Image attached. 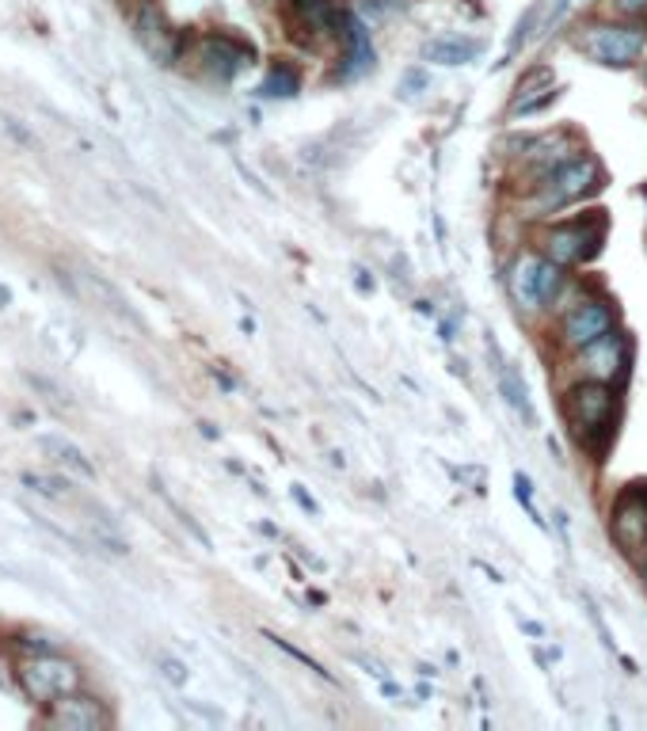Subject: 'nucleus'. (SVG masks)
I'll return each mask as SVG.
<instances>
[{
	"label": "nucleus",
	"mask_w": 647,
	"mask_h": 731,
	"mask_svg": "<svg viewBox=\"0 0 647 731\" xmlns=\"http://www.w3.org/2000/svg\"><path fill=\"white\" fill-rule=\"evenodd\" d=\"M563 415L571 423V435L579 446L602 454L605 443L613 438V419H617V396H613L610 381H579L563 393Z\"/></svg>",
	"instance_id": "nucleus-1"
},
{
	"label": "nucleus",
	"mask_w": 647,
	"mask_h": 731,
	"mask_svg": "<svg viewBox=\"0 0 647 731\" xmlns=\"http://www.w3.org/2000/svg\"><path fill=\"white\" fill-rule=\"evenodd\" d=\"M599 183H602V168L594 156H571L560 168L545 172L541 183H537L534 206L541 214H556L563 206L579 203L583 195H591V190H599Z\"/></svg>",
	"instance_id": "nucleus-2"
},
{
	"label": "nucleus",
	"mask_w": 647,
	"mask_h": 731,
	"mask_svg": "<svg viewBox=\"0 0 647 731\" xmlns=\"http://www.w3.org/2000/svg\"><path fill=\"white\" fill-rule=\"evenodd\" d=\"M507 286H511L514 305H518L522 313L549 309L552 297L560 294V286H563L560 263L549 260V255H534V252L518 255L507 274Z\"/></svg>",
	"instance_id": "nucleus-3"
},
{
	"label": "nucleus",
	"mask_w": 647,
	"mask_h": 731,
	"mask_svg": "<svg viewBox=\"0 0 647 731\" xmlns=\"http://www.w3.org/2000/svg\"><path fill=\"white\" fill-rule=\"evenodd\" d=\"M20 686L31 701L54 705L57 697L77 694L80 689V667L73 659H65L62 652H35L23 659L20 667Z\"/></svg>",
	"instance_id": "nucleus-4"
},
{
	"label": "nucleus",
	"mask_w": 647,
	"mask_h": 731,
	"mask_svg": "<svg viewBox=\"0 0 647 731\" xmlns=\"http://www.w3.org/2000/svg\"><path fill=\"white\" fill-rule=\"evenodd\" d=\"M602 237H605V218H599V214L579 221H563V226H552L545 232V255L560 263V268L583 263L602 248Z\"/></svg>",
	"instance_id": "nucleus-5"
},
{
	"label": "nucleus",
	"mask_w": 647,
	"mask_h": 731,
	"mask_svg": "<svg viewBox=\"0 0 647 731\" xmlns=\"http://www.w3.org/2000/svg\"><path fill=\"white\" fill-rule=\"evenodd\" d=\"M644 46L647 35L628 23H599L579 39V50L599 65H633L644 54Z\"/></svg>",
	"instance_id": "nucleus-6"
},
{
	"label": "nucleus",
	"mask_w": 647,
	"mask_h": 731,
	"mask_svg": "<svg viewBox=\"0 0 647 731\" xmlns=\"http://www.w3.org/2000/svg\"><path fill=\"white\" fill-rule=\"evenodd\" d=\"M617 328V313L610 309V302H599V297H586V302H575L560 320V339L571 347V351H586L599 339L613 336Z\"/></svg>",
	"instance_id": "nucleus-7"
},
{
	"label": "nucleus",
	"mask_w": 647,
	"mask_h": 731,
	"mask_svg": "<svg viewBox=\"0 0 647 731\" xmlns=\"http://www.w3.org/2000/svg\"><path fill=\"white\" fill-rule=\"evenodd\" d=\"M610 534L621 545V553H647V484H633L617 495L610 511Z\"/></svg>",
	"instance_id": "nucleus-8"
},
{
	"label": "nucleus",
	"mask_w": 647,
	"mask_h": 731,
	"mask_svg": "<svg viewBox=\"0 0 647 731\" xmlns=\"http://www.w3.org/2000/svg\"><path fill=\"white\" fill-rule=\"evenodd\" d=\"M343 31H339V39H343V65H339V77L343 80H354L362 77V73L373 69V39H370V28L359 20L354 12H347L343 8Z\"/></svg>",
	"instance_id": "nucleus-9"
},
{
	"label": "nucleus",
	"mask_w": 647,
	"mask_h": 731,
	"mask_svg": "<svg viewBox=\"0 0 647 731\" xmlns=\"http://www.w3.org/2000/svg\"><path fill=\"white\" fill-rule=\"evenodd\" d=\"M579 362H583V373L594 381H613L617 373L628 370V362H633V347H628L625 336H605L599 339L594 347H586V351H579Z\"/></svg>",
	"instance_id": "nucleus-10"
},
{
	"label": "nucleus",
	"mask_w": 647,
	"mask_h": 731,
	"mask_svg": "<svg viewBox=\"0 0 647 731\" xmlns=\"http://www.w3.org/2000/svg\"><path fill=\"white\" fill-rule=\"evenodd\" d=\"M62 279L73 282V286H77L80 294L88 297V302H96L99 309L114 313V317H122V320H130V324H141V320L134 317V309L127 305V297H122L119 290H114L111 282L103 279V274H96V271H88V268H73V271L62 268Z\"/></svg>",
	"instance_id": "nucleus-11"
},
{
	"label": "nucleus",
	"mask_w": 647,
	"mask_h": 731,
	"mask_svg": "<svg viewBox=\"0 0 647 731\" xmlns=\"http://www.w3.org/2000/svg\"><path fill=\"white\" fill-rule=\"evenodd\" d=\"M50 724L65 728V731H96V728H107V712H103V705L92 701V697L65 694L50 705Z\"/></svg>",
	"instance_id": "nucleus-12"
},
{
	"label": "nucleus",
	"mask_w": 647,
	"mask_h": 731,
	"mask_svg": "<svg viewBox=\"0 0 647 731\" xmlns=\"http://www.w3.org/2000/svg\"><path fill=\"white\" fill-rule=\"evenodd\" d=\"M198 57H202L206 73H213L218 80H232L248 62H252V50L240 46L237 39H229V35H210V39H202V46H198Z\"/></svg>",
	"instance_id": "nucleus-13"
},
{
	"label": "nucleus",
	"mask_w": 647,
	"mask_h": 731,
	"mask_svg": "<svg viewBox=\"0 0 647 731\" xmlns=\"http://www.w3.org/2000/svg\"><path fill=\"white\" fill-rule=\"evenodd\" d=\"M427 62H438V65H469L480 57V43L476 39H461V35H442L435 39V43H427Z\"/></svg>",
	"instance_id": "nucleus-14"
},
{
	"label": "nucleus",
	"mask_w": 647,
	"mask_h": 731,
	"mask_svg": "<svg viewBox=\"0 0 647 731\" xmlns=\"http://www.w3.org/2000/svg\"><path fill=\"white\" fill-rule=\"evenodd\" d=\"M500 393H503V401L511 404L514 412L522 415V419L534 427L537 423V412H534V401H529V389H526V381H522V373L514 370L511 362H503L500 366Z\"/></svg>",
	"instance_id": "nucleus-15"
},
{
	"label": "nucleus",
	"mask_w": 647,
	"mask_h": 731,
	"mask_svg": "<svg viewBox=\"0 0 647 731\" xmlns=\"http://www.w3.org/2000/svg\"><path fill=\"white\" fill-rule=\"evenodd\" d=\"M138 35H141V43H145V50H149L153 57H161V62H168V57H172V50H168L172 31L164 28V20L153 12V8H145V12H141Z\"/></svg>",
	"instance_id": "nucleus-16"
},
{
	"label": "nucleus",
	"mask_w": 647,
	"mask_h": 731,
	"mask_svg": "<svg viewBox=\"0 0 647 731\" xmlns=\"http://www.w3.org/2000/svg\"><path fill=\"white\" fill-rule=\"evenodd\" d=\"M43 450L54 457L57 465H65V469H73L77 477H85V480H96V469H92V461H88L85 454L77 450L73 443H65V438H46L43 443Z\"/></svg>",
	"instance_id": "nucleus-17"
},
{
	"label": "nucleus",
	"mask_w": 647,
	"mask_h": 731,
	"mask_svg": "<svg viewBox=\"0 0 647 731\" xmlns=\"http://www.w3.org/2000/svg\"><path fill=\"white\" fill-rule=\"evenodd\" d=\"M263 96L271 99H289L301 91V77H297V69H289V65H275V69L267 73V80H263Z\"/></svg>",
	"instance_id": "nucleus-18"
},
{
	"label": "nucleus",
	"mask_w": 647,
	"mask_h": 731,
	"mask_svg": "<svg viewBox=\"0 0 647 731\" xmlns=\"http://www.w3.org/2000/svg\"><path fill=\"white\" fill-rule=\"evenodd\" d=\"M23 484H28L31 492H39V495H50V500H65V495H69V488H65V480L39 477V472H23Z\"/></svg>",
	"instance_id": "nucleus-19"
},
{
	"label": "nucleus",
	"mask_w": 647,
	"mask_h": 731,
	"mask_svg": "<svg viewBox=\"0 0 647 731\" xmlns=\"http://www.w3.org/2000/svg\"><path fill=\"white\" fill-rule=\"evenodd\" d=\"M514 495H518V503H526V511H529V519L534 522H541L537 519V511H534V484H529V477H514Z\"/></svg>",
	"instance_id": "nucleus-20"
},
{
	"label": "nucleus",
	"mask_w": 647,
	"mask_h": 731,
	"mask_svg": "<svg viewBox=\"0 0 647 731\" xmlns=\"http://www.w3.org/2000/svg\"><path fill=\"white\" fill-rule=\"evenodd\" d=\"M161 670H164V678H168V683H176V686H184L187 683V667L179 659H168V655H161Z\"/></svg>",
	"instance_id": "nucleus-21"
},
{
	"label": "nucleus",
	"mask_w": 647,
	"mask_h": 731,
	"mask_svg": "<svg viewBox=\"0 0 647 731\" xmlns=\"http://www.w3.org/2000/svg\"><path fill=\"white\" fill-rule=\"evenodd\" d=\"M275 644H278V647H282V652H286V655H294V659H297V663H301V667H309V670H312V675H320V678H331V675H328V670H324V667H320V663H312V659H309V655H305V652H297V647H294V644H286V640H275Z\"/></svg>",
	"instance_id": "nucleus-22"
},
{
	"label": "nucleus",
	"mask_w": 647,
	"mask_h": 731,
	"mask_svg": "<svg viewBox=\"0 0 647 731\" xmlns=\"http://www.w3.org/2000/svg\"><path fill=\"white\" fill-rule=\"evenodd\" d=\"M621 15H633V20H647V0H613Z\"/></svg>",
	"instance_id": "nucleus-23"
},
{
	"label": "nucleus",
	"mask_w": 647,
	"mask_h": 731,
	"mask_svg": "<svg viewBox=\"0 0 647 731\" xmlns=\"http://www.w3.org/2000/svg\"><path fill=\"white\" fill-rule=\"evenodd\" d=\"M4 305H12V294H8V286H0V309H4Z\"/></svg>",
	"instance_id": "nucleus-24"
},
{
	"label": "nucleus",
	"mask_w": 647,
	"mask_h": 731,
	"mask_svg": "<svg viewBox=\"0 0 647 731\" xmlns=\"http://www.w3.org/2000/svg\"><path fill=\"white\" fill-rule=\"evenodd\" d=\"M644 576H647V568H644Z\"/></svg>",
	"instance_id": "nucleus-25"
}]
</instances>
